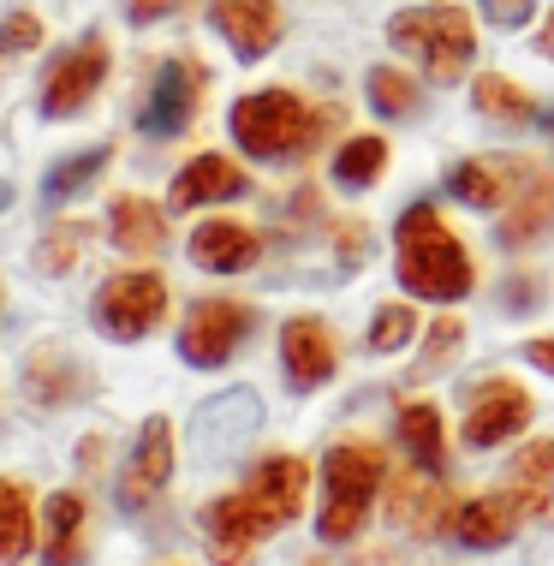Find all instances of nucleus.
<instances>
[{"label": "nucleus", "instance_id": "nucleus-1", "mask_svg": "<svg viewBox=\"0 0 554 566\" xmlns=\"http://www.w3.org/2000/svg\"><path fill=\"white\" fill-rule=\"evenodd\" d=\"M304 489H311V465L292 453H274L269 465L251 471V483L239 495H221L215 507H203V537L215 566H251L257 543L299 518Z\"/></svg>", "mask_w": 554, "mask_h": 566}, {"label": "nucleus", "instance_id": "nucleus-2", "mask_svg": "<svg viewBox=\"0 0 554 566\" xmlns=\"http://www.w3.org/2000/svg\"><path fill=\"white\" fill-rule=\"evenodd\" d=\"M399 286L418 298L453 304L471 293V256L466 244L448 233V221L429 203H411L399 216Z\"/></svg>", "mask_w": 554, "mask_h": 566}, {"label": "nucleus", "instance_id": "nucleus-3", "mask_svg": "<svg viewBox=\"0 0 554 566\" xmlns=\"http://www.w3.org/2000/svg\"><path fill=\"white\" fill-rule=\"evenodd\" d=\"M322 119L292 90H257V96L233 102V137H239L244 156H257V161H299L316 144Z\"/></svg>", "mask_w": 554, "mask_h": 566}, {"label": "nucleus", "instance_id": "nucleus-4", "mask_svg": "<svg viewBox=\"0 0 554 566\" xmlns=\"http://www.w3.org/2000/svg\"><path fill=\"white\" fill-rule=\"evenodd\" d=\"M388 42H394L399 54L418 60L436 84H453L459 72L471 66V54H477L471 19L459 7H411V12H394Z\"/></svg>", "mask_w": 554, "mask_h": 566}, {"label": "nucleus", "instance_id": "nucleus-5", "mask_svg": "<svg viewBox=\"0 0 554 566\" xmlns=\"http://www.w3.org/2000/svg\"><path fill=\"white\" fill-rule=\"evenodd\" d=\"M322 489H328V501H322L316 537L322 543L358 537L369 501H376V489H381V453L364 448V441H341V448H328V459H322Z\"/></svg>", "mask_w": 554, "mask_h": 566}, {"label": "nucleus", "instance_id": "nucleus-6", "mask_svg": "<svg viewBox=\"0 0 554 566\" xmlns=\"http://www.w3.org/2000/svg\"><path fill=\"white\" fill-rule=\"evenodd\" d=\"M161 311H167V286H161V274H149V269L114 274L96 293V328L107 340H144V334L161 323Z\"/></svg>", "mask_w": 554, "mask_h": 566}, {"label": "nucleus", "instance_id": "nucleus-7", "mask_svg": "<svg viewBox=\"0 0 554 566\" xmlns=\"http://www.w3.org/2000/svg\"><path fill=\"white\" fill-rule=\"evenodd\" d=\"M244 334H251V311H244V304L203 298V304H191V316H185L179 352H185V364H197V370H215V364H227L244 346Z\"/></svg>", "mask_w": 554, "mask_h": 566}, {"label": "nucleus", "instance_id": "nucleus-8", "mask_svg": "<svg viewBox=\"0 0 554 566\" xmlns=\"http://www.w3.org/2000/svg\"><path fill=\"white\" fill-rule=\"evenodd\" d=\"M257 430H263V400H257L251 388L215 394V400H203V406H197V418H191V441H197L209 459H215V453H221V459L239 453Z\"/></svg>", "mask_w": 554, "mask_h": 566}, {"label": "nucleus", "instance_id": "nucleus-9", "mask_svg": "<svg viewBox=\"0 0 554 566\" xmlns=\"http://www.w3.org/2000/svg\"><path fill=\"white\" fill-rule=\"evenodd\" d=\"M197 90H203V72L191 60H161L156 84H149V102L137 114V132L144 137H179L197 114Z\"/></svg>", "mask_w": 554, "mask_h": 566}, {"label": "nucleus", "instance_id": "nucleus-10", "mask_svg": "<svg viewBox=\"0 0 554 566\" xmlns=\"http://www.w3.org/2000/svg\"><path fill=\"white\" fill-rule=\"evenodd\" d=\"M102 78H107V42L84 36L79 49H72L66 60H54V72L42 78V114H49V119L79 114L84 102L102 90Z\"/></svg>", "mask_w": 554, "mask_h": 566}, {"label": "nucleus", "instance_id": "nucleus-11", "mask_svg": "<svg viewBox=\"0 0 554 566\" xmlns=\"http://www.w3.org/2000/svg\"><path fill=\"white\" fill-rule=\"evenodd\" d=\"M167 478H174V430H167V418H144L137 448L126 459V478H119V507L144 513L167 489Z\"/></svg>", "mask_w": 554, "mask_h": 566}, {"label": "nucleus", "instance_id": "nucleus-12", "mask_svg": "<svg viewBox=\"0 0 554 566\" xmlns=\"http://www.w3.org/2000/svg\"><path fill=\"white\" fill-rule=\"evenodd\" d=\"M536 167L519 161V156H477V161H459L448 174V191L459 197V203L471 209H506L519 191L531 186Z\"/></svg>", "mask_w": 554, "mask_h": 566}, {"label": "nucleus", "instance_id": "nucleus-13", "mask_svg": "<svg viewBox=\"0 0 554 566\" xmlns=\"http://www.w3.org/2000/svg\"><path fill=\"white\" fill-rule=\"evenodd\" d=\"M525 423H531V394L513 388V381H483L466 411V448H501Z\"/></svg>", "mask_w": 554, "mask_h": 566}, {"label": "nucleus", "instance_id": "nucleus-14", "mask_svg": "<svg viewBox=\"0 0 554 566\" xmlns=\"http://www.w3.org/2000/svg\"><path fill=\"white\" fill-rule=\"evenodd\" d=\"M209 24L233 42L239 60H263L281 42V7L274 0H209Z\"/></svg>", "mask_w": 554, "mask_h": 566}, {"label": "nucleus", "instance_id": "nucleus-15", "mask_svg": "<svg viewBox=\"0 0 554 566\" xmlns=\"http://www.w3.org/2000/svg\"><path fill=\"white\" fill-rule=\"evenodd\" d=\"M281 364H286V381L299 394L322 388L334 376V334L316 323V316H292L281 328Z\"/></svg>", "mask_w": 554, "mask_h": 566}, {"label": "nucleus", "instance_id": "nucleus-16", "mask_svg": "<svg viewBox=\"0 0 554 566\" xmlns=\"http://www.w3.org/2000/svg\"><path fill=\"white\" fill-rule=\"evenodd\" d=\"M251 191V179H244L239 161L227 156H197L179 167L174 179V209H197V203H233V197Z\"/></svg>", "mask_w": 554, "mask_h": 566}, {"label": "nucleus", "instance_id": "nucleus-17", "mask_svg": "<svg viewBox=\"0 0 554 566\" xmlns=\"http://www.w3.org/2000/svg\"><path fill=\"white\" fill-rule=\"evenodd\" d=\"M257 233L244 221H203L191 233V263L197 269H209V274H239V269H251L257 263Z\"/></svg>", "mask_w": 554, "mask_h": 566}, {"label": "nucleus", "instance_id": "nucleus-18", "mask_svg": "<svg viewBox=\"0 0 554 566\" xmlns=\"http://www.w3.org/2000/svg\"><path fill=\"white\" fill-rule=\"evenodd\" d=\"M519 531V501L513 495H477L453 507V537L466 548H501Z\"/></svg>", "mask_w": 554, "mask_h": 566}, {"label": "nucleus", "instance_id": "nucleus-19", "mask_svg": "<svg viewBox=\"0 0 554 566\" xmlns=\"http://www.w3.org/2000/svg\"><path fill=\"white\" fill-rule=\"evenodd\" d=\"M506 495L519 501V513L554 525V441H531V448L513 459V489H506Z\"/></svg>", "mask_w": 554, "mask_h": 566}, {"label": "nucleus", "instance_id": "nucleus-20", "mask_svg": "<svg viewBox=\"0 0 554 566\" xmlns=\"http://www.w3.org/2000/svg\"><path fill=\"white\" fill-rule=\"evenodd\" d=\"M24 394L36 406H66V400H79L84 394V370L66 358L60 346L49 352H30V364H24Z\"/></svg>", "mask_w": 554, "mask_h": 566}, {"label": "nucleus", "instance_id": "nucleus-21", "mask_svg": "<svg viewBox=\"0 0 554 566\" xmlns=\"http://www.w3.org/2000/svg\"><path fill=\"white\" fill-rule=\"evenodd\" d=\"M107 221H114V244H119V251H132V256L161 251V239H167L161 209L144 203V197H119V203L107 209Z\"/></svg>", "mask_w": 554, "mask_h": 566}, {"label": "nucleus", "instance_id": "nucleus-22", "mask_svg": "<svg viewBox=\"0 0 554 566\" xmlns=\"http://www.w3.org/2000/svg\"><path fill=\"white\" fill-rule=\"evenodd\" d=\"M554 221V179L548 174H531V186L506 203V227H501V239L506 244H531L543 227Z\"/></svg>", "mask_w": 554, "mask_h": 566}, {"label": "nucleus", "instance_id": "nucleus-23", "mask_svg": "<svg viewBox=\"0 0 554 566\" xmlns=\"http://www.w3.org/2000/svg\"><path fill=\"white\" fill-rule=\"evenodd\" d=\"M399 441H406V453L418 459L429 478H441V465H448V448H441V411L436 406H399Z\"/></svg>", "mask_w": 554, "mask_h": 566}, {"label": "nucleus", "instance_id": "nucleus-24", "mask_svg": "<svg viewBox=\"0 0 554 566\" xmlns=\"http://www.w3.org/2000/svg\"><path fill=\"white\" fill-rule=\"evenodd\" d=\"M79 548H84V495L60 489L49 501V543H42V555H49V566H72Z\"/></svg>", "mask_w": 554, "mask_h": 566}, {"label": "nucleus", "instance_id": "nucleus-25", "mask_svg": "<svg viewBox=\"0 0 554 566\" xmlns=\"http://www.w3.org/2000/svg\"><path fill=\"white\" fill-rule=\"evenodd\" d=\"M102 167H107V144L84 149V156H66V161H54V167H49V179H42V203H49V209L72 203L79 191H90V186L102 179Z\"/></svg>", "mask_w": 554, "mask_h": 566}, {"label": "nucleus", "instance_id": "nucleus-26", "mask_svg": "<svg viewBox=\"0 0 554 566\" xmlns=\"http://www.w3.org/2000/svg\"><path fill=\"white\" fill-rule=\"evenodd\" d=\"M381 167H388V144H381L376 132H364V137H352L341 156H334V186L364 191V186H376V179H381Z\"/></svg>", "mask_w": 554, "mask_h": 566}, {"label": "nucleus", "instance_id": "nucleus-27", "mask_svg": "<svg viewBox=\"0 0 554 566\" xmlns=\"http://www.w3.org/2000/svg\"><path fill=\"white\" fill-rule=\"evenodd\" d=\"M30 555V501L19 483H0V566Z\"/></svg>", "mask_w": 554, "mask_h": 566}, {"label": "nucleus", "instance_id": "nucleus-28", "mask_svg": "<svg viewBox=\"0 0 554 566\" xmlns=\"http://www.w3.org/2000/svg\"><path fill=\"white\" fill-rule=\"evenodd\" d=\"M84 251H90V227L84 221H54L49 233L36 239V269L42 274H66Z\"/></svg>", "mask_w": 554, "mask_h": 566}, {"label": "nucleus", "instance_id": "nucleus-29", "mask_svg": "<svg viewBox=\"0 0 554 566\" xmlns=\"http://www.w3.org/2000/svg\"><path fill=\"white\" fill-rule=\"evenodd\" d=\"M471 96H477V108H483V114H495V119H506V126H525V119L536 114L525 90H519L513 78H501V72H483Z\"/></svg>", "mask_w": 554, "mask_h": 566}, {"label": "nucleus", "instance_id": "nucleus-30", "mask_svg": "<svg viewBox=\"0 0 554 566\" xmlns=\"http://www.w3.org/2000/svg\"><path fill=\"white\" fill-rule=\"evenodd\" d=\"M369 102H376V114L399 119V114L418 108V84H411L406 72H394V66H376L369 72Z\"/></svg>", "mask_w": 554, "mask_h": 566}, {"label": "nucleus", "instance_id": "nucleus-31", "mask_svg": "<svg viewBox=\"0 0 554 566\" xmlns=\"http://www.w3.org/2000/svg\"><path fill=\"white\" fill-rule=\"evenodd\" d=\"M411 334H418L411 304H381L376 323H369V352H399V346H411Z\"/></svg>", "mask_w": 554, "mask_h": 566}, {"label": "nucleus", "instance_id": "nucleus-32", "mask_svg": "<svg viewBox=\"0 0 554 566\" xmlns=\"http://www.w3.org/2000/svg\"><path fill=\"white\" fill-rule=\"evenodd\" d=\"M36 42H42L36 12H7V19H0V54H24V49H36Z\"/></svg>", "mask_w": 554, "mask_h": 566}, {"label": "nucleus", "instance_id": "nucleus-33", "mask_svg": "<svg viewBox=\"0 0 554 566\" xmlns=\"http://www.w3.org/2000/svg\"><path fill=\"white\" fill-rule=\"evenodd\" d=\"M531 7H536V0H483V19L501 24V30H519L531 19Z\"/></svg>", "mask_w": 554, "mask_h": 566}, {"label": "nucleus", "instance_id": "nucleus-34", "mask_svg": "<svg viewBox=\"0 0 554 566\" xmlns=\"http://www.w3.org/2000/svg\"><path fill=\"white\" fill-rule=\"evenodd\" d=\"M364 256H369V233H364V227H352V221H346V227H341V263H346V269H358Z\"/></svg>", "mask_w": 554, "mask_h": 566}, {"label": "nucleus", "instance_id": "nucleus-35", "mask_svg": "<svg viewBox=\"0 0 554 566\" xmlns=\"http://www.w3.org/2000/svg\"><path fill=\"white\" fill-rule=\"evenodd\" d=\"M174 7H179V0H126V19H132V24H156V19H167Z\"/></svg>", "mask_w": 554, "mask_h": 566}, {"label": "nucleus", "instance_id": "nucleus-36", "mask_svg": "<svg viewBox=\"0 0 554 566\" xmlns=\"http://www.w3.org/2000/svg\"><path fill=\"white\" fill-rule=\"evenodd\" d=\"M453 340H459V323L448 316V323H436V334H429V358H441V352H453Z\"/></svg>", "mask_w": 554, "mask_h": 566}, {"label": "nucleus", "instance_id": "nucleus-37", "mask_svg": "<svg viewBox=\"0 0 554 566\" xmlns=\"http://www.w3.org/2000/svg\"><path fill=\"white\" fill-rule=\"evenodd\" d=\"M525 358L536 364V370H548V376H554V340H531V346H525Z\"/></svg>", "mask_w": 554, "mask_h": 566}, {"label": "nucleus", "instance_id": "nucleus-38", "mask_svg": "<svg viewBox=\"0 0 554 566\" xmlns=\"http://www.w3.org/2000/svg\"><path fill=\"white\" fill-rule=\"evenodd\" d=\"M536 49H543V54L554 60V12H548V24H543V42H536Z\"/></svg>", "mask_w": 554, "mask_h": 566}, {"label": "nucleus", "instance_id": "nucleus-39", "mask_svg": "<svg viewBox=\"0 0 554 566\" xmlns=\"http://www.w3.org/2000/svg\"><path fill=\"white\" fill-rule=\"evenodd\" d=\"M0 209H12V186H0Z\"/></svg>", "mask_w": 554, "mask_h": 566}, {"label": "nucleus", "instance_id": "nucleus-40", "mask_svg": "<svg viewBox=\"0 0 554 566\" xmlns=\"http://www.w3.org/2000/svg\"><path fill=\"white\" fill-rule=\"evenodd\" d=\"M543 126H548V132H554V114H543Z\"/></svg>", "mask_w": 554, "mask_h": 566}]
</instances>
